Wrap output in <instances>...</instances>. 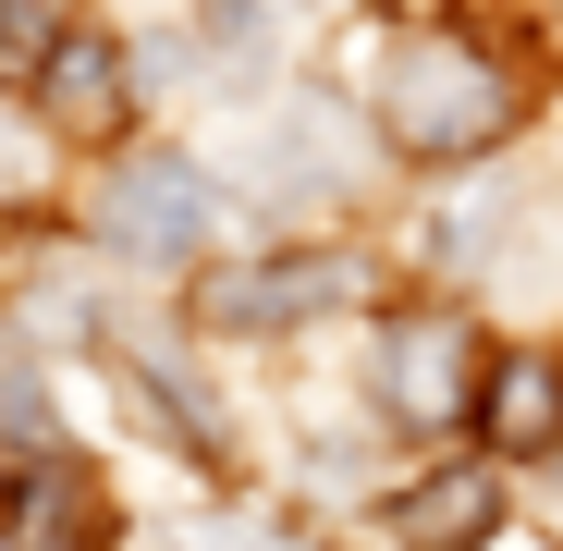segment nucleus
Here are the masks:
<instances>
[{
	"instance_id": "3",
	"label": "nucleus",
	"mask_w": 563,
	"mask_h": 551,
	"mask_svg": "<svg viewBox=\"0 0 563 551\" xmlns=\"http://www.w3.org/2000/svg\"><path fill=\"white\" fill-rule=\"evenodd\" d=\"M478 381H490V355H478V319L465 307H393L380 319V417L393 429H465L478 417Z\"/></svg>"
},
{
	"instance_id": "11",
	"label": "nucleus",
	"mask_w": 563,
	"mask_h": 551,
	"mask_svg": "<svg viewBox=\"0 0 563 551\" xmlns=\"http://www.w3.org/2000/svg\"><path fill=\"white\" fill-rule=\"evenodd\" d=\"M551 527H563V491H551Z\"/></svg>"
},
{
	"instance_id": "2",
	"label": "nucleus",
	"mask_w": 563,
	"mask_h": 551,
	"mask_svg": "<svg viewBox=\"0 0 563 551\" xmlns=\"http://www.w3.org/2000/svg\"><path fill=\"white\" fill-rule=\"evenodd\" d=\"M86 221H99V245L135 257V269H197L209 233H221V184L184 147H147V159H123L99 197H86Z\"/></svg>"
},
{
	"instance_id": "1",
	"label": "nucleus",
	"mask_w": 563,
	"mask_h": 551,
	"mask_svg": "<svg viewBox=\"0 0 563 551\" xmlns=\"http://www.w3.org/2000/svg\"><path fill=\"white\" fill-rule=\"evenodd\" d=\"M367 111H380V135H393L405 159L453 172V159H490V147L527 123V74H515V49H490L478 25H417V37H393Z\"/></svg>"
},
{
	"instance_id": "6",
	"label": "nucleus",
	"mask_w": 563,
	"mask_h": 551,
	"mask_svg": "<svg viewBox=\"0 0 563 551\" xmlns=\"http://www.w3.org/2000/svg\"><path fill=\"white\" fill-rule=\"evenodd\" d=\"M0 539L13 551H111V503H99V478H86L74 453H37V466H13V491H0Z\"/></svg>"
},
{
	"instance_id": "9",
	"label": "nucleus",
	"mask_w": 563,
	"mask_h": 551,
	"mask_svg": "<svg viewBox=\"0 0 563 551\" xmlns=\"http://www.w3.org/2000/svg\"><path fill=\"white\" fill-rule=\"evenodd\" d=\"M49 37H62L49 0H0V62H13V74H37V62H49Z\"/></svg>"
},
{
	"instance_id": "4",
	"label": "nucleus",
	"mask_w": 563,
	"mask_h": 551,
	"mask_svg": "<svg viewBox=\"0 0 563 551\" xmlns=\"http://www.w3.org/2000/svg\"><path fill=\"white\" fill-rule=\"evenodd\" d=\"M355 295H380V257L367 245H295V257H245V269H209L197 283V319L209 331H307Z\"/></svg>"
},
{
	"instance_id": "8",
	"label": "nucleus",
	"mask_w": 563,
	"mask_h": 551,
	"mask_svg": "<svg viewBox=\"0 0 563 551\" xmlns=\"http://www.w3.org/2000/svg\"><path fill=\"white\" fill-rule=\"evenodd\" d=\"M478 429L490 453H563V355H490V381H478Z\"/></svg>"
},
{
	"instance_id": "12",
	"label": "nucleus",
	"mask_w": 563,
	"mask_h": 551,
	"mask_svg": "<svg viewBox=\"0 0 563 551\" xmlns=\"http://www.w3.org/2000/svg\"><path fill=\"white\" fill-rule=\"evenodd\" d=\"M0 491H13V466H0Z\"/></svg>"
},
{
	"instance_id": "10",
	"label": "nucleus",
	"mask_w": 563,
	"mask_h": 551,
	"mask_svg": "<svg viewBox=\"0 0 563 551\" xmlns=\"http://www.w3.org/2000/svg\"><path fill=\"white\" fill-rule=\"evenodd\" d=\"M0 257H13V209H0Z\"/></svg>"
},
{
	"instance_id": "7",
	"label": "nucleus",
	"mask_w": 563,
	"mask_h": 551,
	"mask_svg": "<svg viewBox=\"0 0 563 551\" xmlns=\"http://www.w3.org/2000/svg\"><path fill=\"white\" fill-rule=\"evenodd\" d=\"M393 539L405 551H490L503 539V478L490 466H429L417 491H393Z\"/></svg>"
},
{
	"instance_id": "13",
	"label": "nucleus",
	"mask_w": 563,
	"mask_h": 551,
	"mask_svg": "<svg viewBox=\"0 0 563 551\" xmlns=\"http://www.w3.org/2000/svg\"><path fill=\"white\" fill-rule=\"evenodd\" d=\"M0 551H13V539H0Z\"/></svg>"
},
{
	"instance_id": "5",
	"label": "nucleus",
	"mask_w": 563,
	"mask_h": 551,
	"mask_svg": "<svg viewBox=\"0 0 563 551\" xmlns=\"http://www.w3.org/2000/svg\"><path fill=\"white\" fill-rule=\"evenodd\" d=\"M25 111H37L49 135L111 147V135L135 123V62H123V37H99V25H62V37H49V62L25 74Z\"/></svg>"
}]
</instances>
